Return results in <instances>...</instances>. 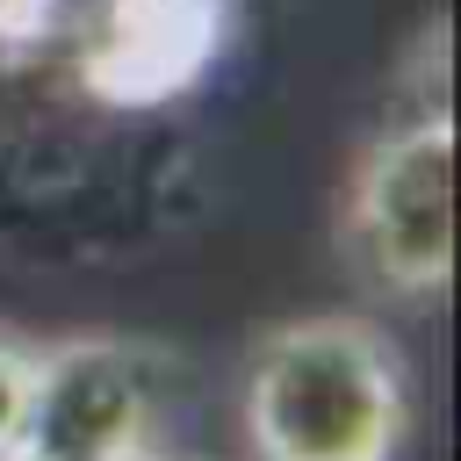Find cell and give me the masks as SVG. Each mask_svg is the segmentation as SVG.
<instances>
[{
  "label": "cell",
  "mask_w": 461,
  "mask_h": 461,
  "mask_svg": "<svg viewBox=\"0 0 461 461\" xmlns=\"http://www.w3.org/2000/svg\"><path fill=\"white\" fill-rule=\"evenodd\" d=\"M339 245L382 295H439L454 281V115L432 101L425 115L389 122L346 180Z\"/></svg>",
  "instance_id": "cell-2"
},
{
  "label": "cell",
  "mask_w": 461,
  "mask_h": 461,
  "mask_svg": "<svg viewBox=\"0 0 461 461\" xmlns=\"http://www.w3.org/2000/svg\"><path fill=\"white\" fill-rule=\"evenodd\" d=\"M230 36V0H94L79 22V79L101 101H173Z\"/></svg>",
  "instance_id": "cell-4"
},
{
  "label": "cell",
  "mask_w": 461,
  "mask_h": 461,
  "mask_svg": "<svg viewBox=\"0 0 461 461\" xmlns=\"http://www.w3.org/2000/svg\"><path fill=\"white\" fill-rule=\"evenodd\" d=\"M36 353H43V346H29V339L0 331V461H7V454H14V439H22L29 389H36Z\"/></svg>",
  "instance_id": "cell-5"
},
{
  "label": "cell",
  "mask_w": 461,
  "mask_h": 461,
  "mask_svg": "<svg viewBox=\"0 0 461 461\" xmlns=\"http://www.w3.org/2000/svg\"><path fill=\"white\" fill-rule=\"evenodd\" d=\"M238 425L252 461H396L411 432L403 346L360 310L281 317L245 346Z\"/></svg>",
  "instance_id": "cell-1"
},
{
  "label": "cell",
  "mask_w": 461,
  "mask_h": 461,
  "mask_svg": "<svg viewBox=\"0 0 461 461\" xmlns=\"http://www.w3.org/2000/svg\"><path fill=\"white\" fill-rule=\"evenodd\" d=\"M144 461H202V454H173V447H151Z\"/></svg>",
  "instance_id": "cell-6"
},
{
  "label": "cell",
  "mask_w": 461,
  "mask_h": 461,
  "mask_svg": "<svg viewBox=\"0 0 461 461\" xmlns=\"http://www.w3.org/2000/svg\"><path fill=\"white\" fill-rule=\"evenodd\" d=\"M158 447V367L137 339L79 331L36 353L29 418L7 461H144Z\"/></svg>",
  "instance_id": "cell-3"
}]
</instances>
